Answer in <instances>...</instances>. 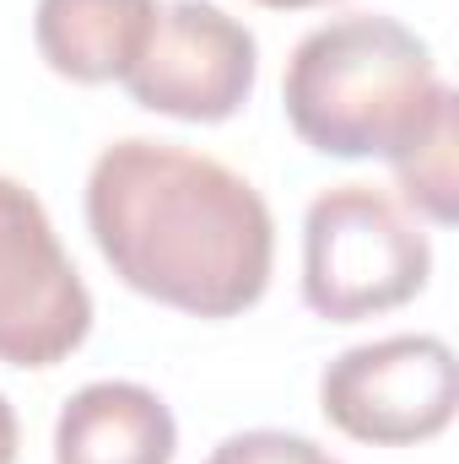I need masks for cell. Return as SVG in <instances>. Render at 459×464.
Wrapping results in <instances>:
<instances>
[{
	"label": "cell",
	"instance_id": "1",
	"mask_svg": "<svg viewBox=\"0 0 459 464\" xmlns=\"http://www.w3.org/2000/svg\"><path fill=\"white\" fill-rule=\"evenodd\" d=\"M87 227L119 281L162 308L232 319L270 286L276 222L228 162L130 135L87 179Z\"/></svg>",
	"mask_w": 459,
	"mask_h": 464
},
{
	"label": "cell",
	"instance_id": "2",
	"mask_svg": "<svg viewBox=\"0 0 459 464\" xmlns=\"http://www.w3.org/2000/svg\"><path fill=\"white\" fill-rule=\"evenodd\" d=\"M449 98L427 38L378 11H351L303 33L281 82L298 140L346 162H395Z\"/></svg>",
	"mask_w": 459,
	"mask_h": 464
},
{
	"label": "cell",
	"instance_id": "3",
	"mask_svg": "<svg viewBox=\"0 0 459 464\" xmlns=\"http://www.w3.org/2000/svg\"><path fill=\"white\" fill-rule=\"evenodd\" d=\"M433 276V243L395 195L373 184H336L303 217V303L356 324L411 303Z\"/></svg>",
	"mask_w": 459,
	"mask_h": 464
},
{
	"label": "cell",
	"instance_id": "4",
	"mask_svg": "<svg viewBox=\"0 0 459 464\" xmlns=\"http://www.w3.org/2000/svg\"><path fill=\"white\" fill-rule=\"evenodd\" d=\"M459 405V362L438 335H389L341 351L319 378L325 421L373 449L438 438Z\"/></svg>",
	"mask_w": 459,
	"mask_h": 464
},
{
	"label": "cell",
	"instance_id": "5",
	"mask_svg": "<svg viewBox=\"0 0 459 464\" xmlns=\"http://www.w3.org/2000/svg\"><path fill=\"white\" fill-rule=\"evenodd\" d=\"M93 292L76 276L44 200L0 173V362L54 367L87 341Z\"/></svg>",
	"mask_w": 459,
	"mask_h": 464
},
{
	"label": "cell",
	"instance_id": "6",
	"mask_svg": "<svg viewBox=\"0 0 459 464\" xmlns=\"http://www.w3.org/2000/svg\"><path fill=\"white\" fill-rule=\"evenodd\" d=\"M259 76L254 33L211 0H168L157 5L151 38L124 76V92L151 114L184 124L232 119Z\"/></svg>",
	"mask_w": 459,
	"mask_h": 464
},
{
	"label": "cell",
	"instance_id": "7",
	"mask_svg": "<svg viewBox=\"0 0 459 464\" xmlns=\"http://www.w3.org/2000/svg\"><path fill=\"white\" fill-rule=\"evenodd\" d=\"M173 411L146 383H87L54 421V464H173Z\"/></svg>",
	"mask_w": 459,
	"mask_h": 464
},
{
	"label": "cell",
	"instance_id": "8",
	"mask_svg": "<svg viewBox=\"0 0 459 464\" xmlns=\"http://www.w3.org/2000/svg\"><path fill=\"white\" fill-rule=\"evenodd\" d=\"M157 22V0H38L33 38L54 76L103 87L124 82Z\"/></svg>",
	"mask_w": 459,
	"mask_h": 464
},
{
	"label": "cell",
	"instance_id": "9",
	"mask_svg": "<svg viewBox=\"0 0 459 464\" xmlns=\"http://www.w3.org/2000/svg\"><path fill=\"white\" fill-rule=\"evenodd\" d=\"M400 179V195L427 211L433 222H454V98L427 119V130L389 162Z\"/></svg>",
	"mask_w": 459,
	"mask_h": 464
},
{
	"label": "cell",
	"instance_id": "10",
	"mask_svg": "<svg viewBox=\"0 0 459 464\" xmlns=\"http://www.w3.org/2000/svg\"><path fill=\"white\" fill-rule=\"evenodd\" d=\"M206 464H341V459L330 449H319L314 438L259 427V432H238L228 443H217Z\"/></svg>",
	"mask_w": 459,
	"mask_h": 464
},
{
	"label": "cell",
	"instance_id": "11",
	"mask_svg": "<svg viewBox=\"0 0 459 464\" xmlns=\"http://www.w3.org/2000/svg\"><path fill=\"white\" fill-rule=\"evenodd\" d=\"M0 464H16V411L0 394Z\"/></svg>",
	"mask_w": 459,
	"mask_h": 464
},
{
	"label": "cell",
	"instance_id": "12",
	"mask_svg": "<svg viewBox=\"0 0 459 464\" xmlns=\"http://www.w3.org/2000/svg\"><path fill=\"white\" fill-rule=\"evenodd\" d=\"M254 5H270V11H308V5H330V0H254Z\"/></svg>",
	"mask_w": 459,
	"mask_h": 464
}]
</instances>
